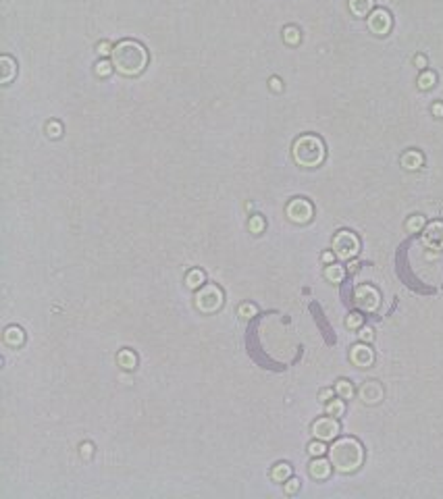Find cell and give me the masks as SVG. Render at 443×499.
Segmentation results:
<instances>
[{
  "mask_svg": "<svg viewBox=\"0 0 443 499\" xmlns=\"http://www.w3.org/2000/svg\"><path fill=\"white\" fill-rule=\"evenodd\" d=\"M113 65L123 75H140L148 65V52L133 40H123L113 48Z\"/></svg>",
  "mask_w": 443,
  "mask_h": 499,
  "instance_id": "1",
  "label": "cell"
},
{
  "mask_svg": "<svg viewBox=\"0 0 443 499\" xmlns=\"http://www.w3.org/2000/svg\"><path fill=\"white\" fill-rule=\"evenodd\" d=\"M329 457H331V464L333 468H337L339 472H354V470L362 464V445L356 441V439H339L335 441L333 445L329 447Z\"/></svg>",
  "mask_w": 443,
  "mask_h": 499,
  "instance_id": "2",
  "label": "cell"
},
{
  "mask_svg": "<svg viewBox=\"0 0 443 499\" xmlns=\"http://www.w3.org/2000/svg\"><path fill=\"white\" fill-rule=\"evenodd\" d=\"M294 158L302 166H316L325 158L323 142L314 135H304L294 144Z\"/></svg>",
  "mask_w": 443,
  "mask_h": 499,
  "instance_id": "3",
  "label": "cell"
},
{
  "mask_svg": "<svg viewBox=\"0 0 443 499\" xmlns=\"http://www.w3.org/2000/svg\"><path fill=\"white\" fill-rule=\"evenodd\" d=\"M220 304H223V291L216 285H202L196 294V308L200 312L212 314L220 308Z\"/></svg>",
  "mask_w": 443,
  "mask_h": 499,
  "instance_id": "4",
  "label": "cell"
},
{
  "mask_svg": "<svg viewBox=\"0 0 443 499\" xmlns=\"http://www.w3.org/2000/svg\"><path fill=\"white\" fill-rule=\"evenodd\" d=\"M358 247H360L358 237H356L354 233H350V231H341V233H337L335 239H333L335 256L341 258V260H350L352 256H356V254H358Z\"/></svg>",
  "mask_w": 443,
  "mask_h": 499,
  "instance_id": "5",
  "label": "cell"
},
{
  "mask_svg": "<svg viewBox=\"0 0 443 499\" xmlns=\"http://www.w3.org/2000/svg\"><path fill=\"white\" fill-rule=\"evenodd\" d=\"M339 433V424L335 418H318L314 424H312V435L316 439L321 441H331L335 439Z\"/></svg>",
  "mask_w": 443,
  "mask_h": 499,
  "instance_id": "6",
  "label": "cell"
},
{
  "mask_svg": "<svg viewBox=\"0 0 443 499\" xmlns=\"http://www.w3.org/2000/svg\"><path fill=\"white\" fill-rule=\"evenodd\" d=\"M356 304L362 310H366V312L377 310V306H379V294H377V289H372L370 285L358 287L356 289Z\"/></svg>",
  "mask_w": 443,
  "mask_h": 499,
  "instance_id": "7",
  "label": "cell"
},
{
  "mask_svg": "<svg viewBox=\"0 0 443 499\" xmlns=\"http://www.w3.org/2000/svg\"><path fill=\"white\" fill-rule=\"evenodd\" d=\"M287 216L294 220V223H308L312 218V206L306 200H294L287 206Z\"/></svg>",
  "mask_w": 443,
  "mask_h": 499,
  "instance_id": "8",
  "label": "cell"
},
{
  "mask_svg": "<svg viewBox=\"0 0 443 499\" xmlns=\"http://www.w3.org/2000/svg\"><path fill=\"white\" fill-rule=\"evenodd\" d=\"M422 241H424V245L433 247V250H441L443 247V223L428 225L422 233Z\"/></svg>",
  "mask_w": 443,
  "mask_h": 499,
  "instance_id": "9",
  "label": "cell"
},
{
  "mask_svg": "<svg viewBox=\"0 0 443 499\" xmlns=\"http://www.w3.org/2000/svg\"><path fill=\"white\" fill-rule=\"evenodd\" d=\"M350 360H352V362H354L356 366H362V368H366V366H370V364H372V360H375V356H372V350L368 348V345L358 343V345H354L352 352H350Z\"/></svg>",
  "mask_w": 443,
  "mask_h": 499,
  "instance_id": "10",
  "label": "cell"
},
{
  "mask_svg": "<svg viewBox=\"0 0 443 499\" xmlns=\"http://www.w3.org/2000/svg\"><path fill=\"white\" fill-rule=\"evenodd\" d=\"M368 27L375 34H387L389 32V27H391V19H389V15H387L385 11H375L370 15V19H368Z\"/></svg>",
  "mask_w": 443,
  "mask_h": 499,
  "instance_id": "11",
  "label": "cell"
},
{
  "mask_svg": "<svg viewBox=\"0 0 443 499\" xmlns=\"http://www.w3.org/2000/svg\"><path fill=\"white\" fill-rule=\"evenodd\" d=\"M329 474H331V462L316 457V460L310 464V476H312V478L323 480V478H327Z\"/></svg>",
  "mask_w": 443,
  "mask_h": 499,
  "instance_id": "12",
  "label": "cell"
},
{
  "mask_svg": "<svg viewBox=\"0 0 443 499\" xmlns=\"http://www.w3.org/2000/svg\"><path fill=\"white\" fill-rule=\"evenodd\" d=\"M23 331L19 329V327H9L7 331H5V341L11 345V348H19V345L23 343Z\"/></svg>",
  "mask_w": 443,
  "mask_h": 499,
  "instance_id": "13",
  "label": "cell"
},
{
  "mask_svg": "<svg viewBox=\"0 0 443 499\" xmlns=\"http://www.w3.org/2000/svg\"><path fill=\"white\" fill-rule=\"evenodd\" d=\"M362 399L368 401V404H375V401L381 399V389L377 383H366L362 387Z\"/></svg>",
  "mask_w": 443,
  "mask_h": 499,
  "instance_id": "14",
  "label": "cell"
},
{
  "mask_svg": "<svg viewBox=\"0 0 443 499\" xmlns=\"http://www.w3.org/2000/svg\"><path fill=\"white\" fill-rule=\"evenodd\" d=\"M271 476L277 482H287V478H292V466H289V464H277L273 468Z\"/></svg>",
  "mask_w": 443,
  "mask_h": 499,
  "instance_id": "15",
  "label": "cell"
},
{
  "mask_svg": "<svg viewBox=\"0 0 443 499\" xmlns=\"http://www.w3.org/2000/svg\"><path fill=\"white\" fill-rule=\"evenodd\" d=\"M0 67H3V83H9L13 75H15V63L9 57H3L0 59Z\"/></svg>",
  "mask_w": 443,
  "mask_h": 499,
  "instance_id": "16",
  "label": "cell"
},
{
  "mask_svg": "<svg viewBox=\"0 0 443 499\" xmlns=\"http://www.w3.org/2000/svg\"><path fill=\"white\" fill-rule=\"evenodd\" d=\"M185 283H187V287H191V289H198V287H202V283H204V273H202L200 269H193V271H189V273H187V277H185Z\"/></svg>",
  "mask_w": 443,
  "mask_h": 499,
  "instance_id": "17",
  "label": "cell"
},
{
  "mask_svg": "<svg viewBox=\"0 0 443 499\" xmlns=\"http://www.w3.org/2000/svg\"><path fill=\"white\" fill-rule=\"evenodd\" d=\"M119 364L125 368V370H131L135 364H137V358H135V354L133 352H129V350H123L121 354H119Z\"/></svg>",
  "mask_w": 443,
  "mask_h": 499,
  "instance_id": "18",
  "label": "cell"
},
{
  "mask_svg": "<svg viewBox=\"0 0 443 499\" xmlns=\"http://www.w3.org/2000/svg\"><path fill=\"white\" fill-rule=\"evenodd\" d=\"M401 162H404L406 169L414 171V169H418V166L422 164V156L418 154V152H408V154H406L404 158H401Z\"/></svg>",
  "mask_w": 443,
  "mask_h": 499,
  "instance_id": "19",
  "label": "cell"
},
{
  "mask_svg": "<svg viewBox=\"0 0 443 499\" xmlns=\"http://www.w3.org/2000/svg\"><path fill=\"white\" fill-rule=\"evenodd\" d=\"M372 7V0H350V9L354 11V15L362 17L366 15V11Z\"/></svg>",
  "mask_w": 443,
  "mask_h": 499,
  "instance_id": "20",
  "label": "cell"
},
{
  "mask_svg": "<svg viewBox=\"0 0 443 499\" xmlns=\"http://www.w3.org/2000/svg\"><path fill=\"white\" fill-rule=\"evenodd\" d=\"M325 277H327V279H329L331 283H341V281H343V269H341V267H337V265H333V267H327Z\"/></svg>",
  "mask_w": 443,
  "mask_h": 499,
  "instance_id": "21",
  "label": "cell"
},
{
  "mask_svg": "<svg viewBox=\"0 0 443 499\" xmlns=\"http://www.w3.org/2000/svg\"><path fill=\"white\" fill-rule=\"evenodd\" d=\"M335 391H337L339 397L350 399V397L354 395V387H352V383H348V381H339L337 387H335Z\"/></svg>",
  "mask_w": 443,
  "mask_h": 499,
  "instance_id": "22",
  "label": "cell"
},
{
  "mask_svg": "<svg viewBox=\"0 0 443 499\" xmlns=\"http://www.w3.org/2000/svg\"><path fill=\"white\" fill-rule=\"evenodd\" d=\"M343 410H345V406H343V401H341V399H333V401H329V404H327V414H329V416H333V418L341 416V414H343Z\"/></svg>",
  "mask_w": 443,
  "mask_h": 499,
  "instance_id": "23",
  "label": "cell"
},
{
  "mask_svg": "<svg viewBox=\"0 0 443 499\" xmlns=\"http://www.w3.org/2000/svg\"><path fill=\"white\" fill-rule=\"evenodd\" d=\"M113 63H108V61H100L98 65H96V75L98 77H108L110 73H113Z\"/></svg>",
  "mask_w": 443,
  "mask_h": 499,
  "instance_id": "24",
  "label": "cell"
},
{
  "mask_svg": "<svg viewBox=\"0 0 443 499\" xmlns=\"http://www.w3.org/2000/svg\"><path fill=\"white\" fill-rule=\"evenodd\" d=\"M283 38H285V42H287V44H298V42H300V32L296 30V27H287V30L283 32Z\"/></svg>",
  "mask_w": 443,
  "mask_h": 499,
  "instance_id": "25",
  "label": "cell"
},
{
  "mask_svg": "<svg viewBox=\"0 0 443 499\" xmlns=\"http://www.w3.org/2000/svg\"><path fill=\"white\" fill-rule=\"evenodd\" d=\"M248 227H250V233H262V229H265V220H262V216H252L250 223H248Z\"/></svg>",
  "mask_w": 443,
  "mask_h": 499,
  "instance_id": "26",
  "label": "cell"
},
{
  "mask_svg": "<svg viewBox=\"0 0 443 499\" xmlns=\"http://www.w3.org/2000/svg\"><path fill=\"white\" fill-rule=\"evenodd\" d=\"M256 312H258V308L254 306V304H242L240 306V316L242 318H252V316H256Z\"/></svg>",
  "mask_w": 443,
  "mask_h": 499,
  "instance_id": "27",
  "label": "cell"
},
{
  "mask_svg": "<svg viewBox=\"0 0 443 499\" xmlns=\"http://www.w3.org/2000/svg\"><path fill=\"white\" fill-rule=\"evenodd\" d=\"M325 451H327V447H325L323 443H321V439H318V441H314V443H310V445H308V453H310V455H314V457L323 455Z\"/></svg>",
  "mask_w": 443,
  "mask_h": 499,
  "instance_id": "28",
  "label": "cell"
},
{
  "mask_svg": "<svg viewBox=\"0 0 443 499\" xmlns=\"http://www.w3.org/2000/svg\"><path fill=\"white\" fill-rule=\"evenodd\" d=\"M46 131H48V135H50V137H61L63 127H61V123H57V121H50V123L46 125Z\"/></svg>",
  "mask_w": 443,
  "mask_h": 499,
  "instance_id": "29",
  "label": "cell"
},
{
  "mask_svg": "<svg viewBox=\"0 0 443 499\" xmlns=\"http://www.w3.org/2000/svg\"><path fill=\"white\" fill-rule=\"evenodd\" d=\"M422 225H424V218H422V216H412V218L408 220V225H406V227H408V231H412V233H414V231H418Z\"/></svg>",
  "mask_w": 443,
  "mask_h": 499,
  "instance_id": "30",
  "label": "cell"
},
{
  "mask_svg": "<svg viewBox=\"0 0 443 499\" xmlns=\"http://www.w3.org/2000/svg\"><path fill=\"white\" fill-rule=\"evenodd\" d=\"M433 83H435V75H433V73H424V75H420V79H418V86H420L422 90L431 88Z\"/></svg>",
  "mask_w": 443,
  "mask_h": 499,
  "instance_id": "31",
  "label": "cell"
},
{
  "mask_svg": "<svg viewBox=\"0 0 443 499\" xmlns=\"http://www.w3.org/2000/svg\"><path fill=\"white\" fill-rule=\"evenodd\" d=\"M345 325H348L350 329H358L360 325H362V316H360V314H350L348 321H345Z\"/></svg>",
  "mask_w": 443,
  "mask_h": 499,
  "instance_id": "32",
  "label": "cell"
},
{
  "mask_svg": "<svg viewBox=\"0 0 443 499\" xmlns=\"http://www.w3.org/2000/svg\"><path fill=\"white\" fill-rule=\"evenodd\" d=\"M300 489V480L298 478H287V484H285V493H296Z\"/></svg>",
  "mask_w": 443,
  "mask_h": 499,
  "instance_id": "33",
  "label": "cell"
},
{
  "mask_svg": "<svg viewBox=\"0 0 443 499\" xmlns=\"http://www.w3.org/2000/svg\"><path fill=\"white\" fill-rule=\"evenodd\" d=\"M92 451H94L92 443H84V445H81V457H84V460H90V457H92Z\"/></svg>",
  "mask_w": 443,
  "mask_h": 499,
  "instance_id": "34",
  "label": "cell"
},
{
  "mask_svg": "<svg viewBox=\"0 0 443 499\" xmlns=\"http://www.w3.org/2000/svg\"><path fill=\"white\" fill-rule=\"evenodd\" d=\"M98 52L100 54H108V52H113V48H110L108 42H100V44H98Z\"/></svg>",
  "mask_w": 443,
  "mask_h": 499,
  "instance_id": "35",
  "label": "cell"
},
{
  "mask_svg": "<svg viewBox=\"0 0 443 499\" xmlns=\"http://www.w3.org/2000/svg\"><path fill=\"white\" fill-rule=\"evenodd\" d=\"M360 337H362L364 341H370V339H372V329H368V327H366V329H362V333H360Z\"/></svg>",
  "mask_w": 443,
  "mask_h": 499,
  "instance_id": "36",
  "label": "cell"
},
{
  "mask_svg": "<svg viewBox=\"0 0 443 499\" xmlns=\"http://www.w3.org/2000/svg\"><path fill=\"white\" fill-rule=\"evenodd\" d=\"M271 88H273L275 92H281V81L277 79V77H273V79H271Z\"/></svg>",
  "mask_w": 443,
  "mask_h": 499,
  "instance_id": "37",
  "label": "cell"
},
{
  "mask_svg": "<svg viewBox=\"0 0 443 499\" xmlns=\"http://www.w3.org/2000/svg\"><path fill=\"white\" fill-rule=\"evenodd\" d=\"M433 113H435L437 117H441V115H443V104H435V106H433Z\"/></svg>",
  "mask_w": 443,
  "mask_h": 499,
  "instance_id": "38",
  "label": "cell"
},
{
  "mask_svg": "<svg viewBox=\"0 0 443 499\" xmlns=\"http://www.w3.org/2000/svg\"><path fill=\"white\" fill-rule=\"evenodd\" d=\"M323 262H333V254H331V252H325V254H323Z\"/></svg>",
  "mask_w": 443,
  "mask_h": 499,
  "instance_id": "39",
  "label": "cell"
},
{
  "mask_svg": "<svg viewBox=\"0 0 443 499\" xmlns=\"http://www.w3.org/2000/svg\"><path fill=\"white\" fill-rule=\"evenodd\" d=\"M331 395H333V391H329V389H325V391H321V399H329Z\"/></svg>",
  "mask_w": 443,
  "mask_h": 499,
  "instance_id": "40",
  "label": "cell"
},
{
  "mask_svg": "<svg viewBox=\"0 0 443 499\" xmlns=\"http://www.w3.org/2000/svg\"><path fill=\"white\" fill-rule=\"evenodd\" d=\"M416 65H418V67H424V59H422V57H416Z\"/></svg>",
  "mask_w": 443,
  "mask_h": 499,
  "instance_id": "41",
  "label": "cell"
}]
</instances>
